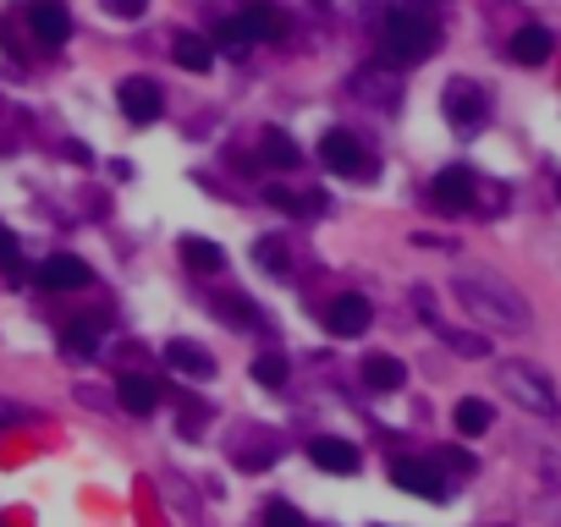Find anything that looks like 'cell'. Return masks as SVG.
<instances>
[{
  "instance_id": "1",
  "label": "cell",
  "mask_w": 561,
  "mask_h": 527,
  "mask_svg": "<svg viewBox=\"0 0 561 527\" xmlns=\"http://www.w3.org/2000/svg\"><path fill=\"white\" fill-rule=\"evenodd\" d=\"M451 297L462 303L468 319H479L485 330H507V335H523L534 330V313H528V297L485 270H457L451 275Z\"/></svg>"
},
{
  "instance_id": "2",
  "label": "cell",
  "mask_w": 561,
  "mask_h": 527,
  "mask_svg": "<svg viewBox=\"0 0 561 527\" xmlns=\"http://www.w3.org/2000/svg\"><path fill=\"white\" fill-rule=\"evenodd\" d=\"M441 50V28L430 23V12L419 7H391L380 23V55L391 66H419Z\"/></svg>"
},
{
  "instance_id": "3",
  "label": "cell",
  "mask_w": 561,
  "mask_h": 527,
  "mask_svg": "<svg viewBox=\"0 0 561 527\" xmlns=\"http://www.w3.org/2000/svg\"><path fill=\"white\" fill-rule=\"evenodd\" d=\"M496 385H501L523 412H534V417H545V423L561 417V390H556V380H550L545 369H534V363H523V358H507V363H496Z\"/></svg>"
},
{
  "instance_id": "4",
  "label": "cell",
  "mask_w": 561,
  "mask_h": 527,
  "mask_svg": "<svg viewBox=\"0 0 561 527\" xmlns=\"http://www.w3.org/2000/svg\"><path fill=\"white\" fill-rule=\"evenodd\" d=\"M441 116L457 127V132H479L490 121V88L473 82V77H451L441 88Z\"/></svg>"
},
{
  "instance_id": "5",
  "label": "cell",
  "mask_w": 561,
  "mask_h": 527,
  "mask_svg": "<svg viewBox=\"0 0 561 527\" xmlns=\"http://www.w3.org/2000/svg\"><path fill=\"white\" fill-rule=\"evenodd\" d=\"M391 484H403L419 500H446L451 494V484H446V473H441L435 457H396L391 462Z\"/></svg>"
},
{
  "instance_id": "6",
  "label": "cell",
  "mask_w": 561,
  "mask_h": 527,
  "mask_svg": "<svg viewBox=\"0 0 561 527\" xmlns=\"http://www.w3.org/2000/svg\"><path fill=\"white\" fill-rule=\"evenodd\" d=\"M116 105H122L127 121L149 127V121H160V111H166V88L149 82V77H122L116 82Z\"/></svg>"
},
{
  "instance_id": "7",
  "label": "cell",
  "mask_w": 561,
  "mask_h": 527,
  "mask_svg": "<svg viewBox=\"0 0 561 527\" xmlns=\"http://www.w3.org/2000/svg\"><path fill=\"white\" fill-rule=\"evenodd\" d=\"M319 159H326L336 176H358V182H369V176H374V159L364 154V143L353 138V132H326V138H319Z\"/></svg>"
},
{
  "instance_id": "8",
  "label": "cell",
  "mask_w": 561,
  "mask_h": 527,
  "mask_svg": "<svg viewBox=\"0 0 561 527\" xmlns=\"http://www.w3.org/2000/svg\"><path fill=\"white\" fill-rule=\"evenodd\" d=\"M369 324H374V308H369V297H358V292H342V297H331V303H326V330H331V335L353 340V335H364Z\"/></svg>"
},
{
  "instance_id": "9",
  "label": "cell",
  "mask_w": 561,
  "mask_h": 527,
  "mask_svg": "<svg viewBox=\"0 0 561 527\" xmlns=\"http://www.w3.org/2000/svg\"><path fill=\"white\" fill-rule=\"evenodd\" d=\"M473 193H479V176L468 170V165H446L435 182H430V198L441 204V209H473Z\"/></svg>"
},
{
  "instance_id": "10",
  "label": "cell",
  "mask_w": 561,
  "mask_h": 527,
  "mask_svg": "<svg viewBox=\"0 0 561 527\" xmlns=\"http://www.w3.org/2000/svg\"><path fill=\"white\" fill-rule=\"evenodd\" d=\"M353 94L364 105H374V111H391L396 100H403V77L380 72V66H364V72H353Z\"/></svg>"
},
{
  "instance_id": "11",
  "label": "cell",
  "mask_w": 561,
  "mask_h": 527,
  "mask_svg": "<svg viewBox=\"0 0 561 527\" xmlns=\"http://www.w3.org/2000/svg\"><path fill=\"white\" fill-rule=\"evenodd\" d=\"M28 28H34V39L39 44H66L72 39V12L61 7V0H34V7H28Z\"/></svg>"
},
{
  "instance_id": "12",
  "label": "cell",
  "mask_w": 561,
  "mask_h": 527,
  "mask_svg": "<svg viewBox=\"0 0 561 527\" xmlns=\"http://www.w3.org/2000/svg\"><path fill=\"white\" fill-rule=\"evenodd\" d=\"M34 275H39V286H50V292H84V286H89V264L72 258V253H55V258L39 264Z\"/></svg>"
},
{
  "instance_id": "13",
  "label": "cell",
  "mask_w": 561,
  "mask_h": 527,
  "mask_svg": "<svg viewBox=\"0 0 561 527\" xmlns=\"http://www.w3.org/2000/svg\"><path fill=\"white\" fill-rule=\"evenodd\" d=\"M550 28H539V23H528V28H518L512 34V44H507V55L518 61V66H539V61H550Z\"/></svg>"
},
{
  "instance_id": "14",
  "label": "cell",
  "mask_w": 561,
  "mask_h": 527,
  "mask_svg": "<svg viewBox=\"0 0 561 527\" xmlns=\"http://www.w3.org/2000/svg\"><path fill=\"white\" fill-rule=\"evenodd\" d=\"M160 396H166V390H160L154 380H143V374H127V380L116 385V401H122L132 417H149V412L160 407Z\"/></svg>"
},
{
  "instance_id": "15",
  "label": "cell",
  "mask_w": 561,
  "mask_h": 527,
  "mask_svg": "<svg viewBox=\"0 0 561 527\" xmlns=\"http://www.w3.org/2000/svg\"><path fill=\"white\" fill-rule=\"evenodd\" d=\"M403 380H408L403 358H391V351H369L364 358V385L369 390H403Z\"/></svg>"
},
{
  "instance_id": "16",
  "label": "cell",
  "mask_w": 561,
  "mask_h": 527,
  "mask_svg": "<svg viewBox=\"0 0 561 527\" xmlns=\"http://www.w3.org/2000/svg\"><path fill=\"white\" fill-rule=\"evenodd\" d=\"M259 159H265L270 170H297V165H303V149H297L281 127H265V132H259Z\"/></svg>"
},
{
  "instance_id": "17",
  "label": "cell",
  "mask_w": 561,
  "mask_h": 527,
  "mask_svg": "<svg viewBox=\"0 0 561 527\" xmlns=\"http://www.w3.org/2000/svg\"><path fill=\"white\" fill-rule=\"evenodd\" d=\"M254 44H259V34H254V23H248V17H226V23L215 28V50H220V55H231V61H243Z\"/></svg>"
},
{
  "instance_id": "18",
  "label": "cell",
  "mask_w": 561,
  "mask_h": 527,
  "mask_svg": "<svg viewBox=\"0 0 561 527\" xmlns=\"http://www.w3.org/2000/svg\"><path fill=\"white\" fill-rule=\"evenodd\" d=\"M308 457L326 473H358V446H347V439H314Z\"/></svg>"
},
{
  "instance_id": "19",
  "label": "cell",
  "mask_w": 561,
  "mask_h": 527,
  "mask_svg": "<svg viewBox=\"0 0 561 527\" xmlns=\"http://www.w3.org/2000/svg\"><path fill=\"white\" fill-rule=\"evenodd\" d=\"M171 55H177L182 72H209V66H215V39H204V34H177V39H171Z\"/></svg>"
},
{
  "instance_id": "20",
  "label": "cell",
  "mask_w": 561,
  "mask_h": 527,
  "mask_svg": "<svg viewBox=\"0 0 561 527\" xmlns=\"http://www.w3.org/2000/svg\"><path fill=\"white\" fill-rule=\"evenodd\" d=\"M166 363L182 369V374H193V380H209V374H215V358H209L199 340H171V346H166Z\"/></svg>"
},
{
  "instance_id": "21",
  "label": "cell",
  "mask_w": 561,
  "mask_h": 527,
  "mask_svg": "<svg viewBox=\"0 0 561 527\" xmlns=\"http://www.w3.org/2000/svg\"><path fill=\"white\" fill-rule=\"evenodd\" d=\"M182 258H188V270H199V275H215L226 264L220 242H209V236H182Z\"/></svg>"
},
{
  "instance_id": "22",
  "label": "cell",
  "mask_w": 561,
  "mask_h": 527,
  "mask_svg": "<svg viewBox=\"0 0 561 527\" xmlns=\"http://www.w3.org/2000/svg\"><path fill=\"white\" fill-rule=\"evenodd\" d=\"M490 417H496V412H490V401H473V396H468V401H457V434H462V439L485 434V428H490Z\"/></svg>"
},
{
  "instance_id": "23",
  "label": "cell",
  "mask_w": 561,
  "mask_h": 527,
  "mask_svg": "<svg viewBox=\"0 0 561 527\" xmlns=\"http://www.w3.org/2000/svg\"><path fill=\"white\" fill-rule=\"evenodd\" d=\"M254 380H259V385H270V390H281V385L292 380L286 351H259V358H254Z\"/></svg>"
},
{
  "instance_id": "24",
  "label": "cell",
  "mask_w": 561,
  "mask_h": 527,
  "mask_svg": "<svg viewBox=\"0 0 561 527\" xmlns=\"http://www.w3.org/2000/svg\"><path fill=\"white\" fill-rule=\"evenodd\" d=\"M243 17L254 23V34H259V39H281V34H286V17H281L276 7H265V0H254V7H248Z\"/></svg>"
},
{
  "instance_id": "25",
  "label": "cell",
  "mask_w": 561,
  "mask_h": 527,
  "mask_svg": "<svg viewBox=\"0 0 561 527\" xmlns=\"http://www.w3.org/2000/svg\"><path fill=\"white\" fill-rule=\"evenodd\" d=\"M94 330H100L94 319H89V324H72V330L61 335V351H66V358H94Z\"/></svg>"
},
{
  "instance_id": "26",
  "label": "cell",
  "mask_w": 561,
  "mask_h": 527,
  "mask_svg": "<svg viewBox=\"0 0 561 527\" xmlns=\"http://www.w3.org/2000/svg\"><path fill=\"white\" fill-rule=\"evenodd\" d=\"M534 467H539V478H545L550 489H561V439H550V446L534 451Z\"/></svg>"
},
{
  "instance_id": "27",
  "label": "cell",
  "mask_w": 561,
  "mask_h": 527,
  "mask_svg": "<svg viewBox=\"0 0 561 527\" xmlns=\"http://www.w3.org/2000/svg\"><path fill=\"white\" fill-rule=\"evenodd\" d=\"M265 527H308V522H303V511H297V505L270 500V505H265Z\"/></svg>"
},
{
  "instance_id": "28",
  "label": "cell",
  "mask_w": 561,
  "mask_h": 527,
  "mask_svg": "<svg viewBox=\"0 0 561 527\" xmlns=\"http://www.w3.org/2000/svg\"><path fill=\"white\" fill-rule=\"evenodd\" d=\"M105 12L122 17V23H138V17L149 12V0H105Z\"/></svg>"
},
{
  "instance_id": "29",
  "label": "cell",
  "mask_w": 561,
  "mask_h": 527,
  "mask_svg": "<svg viewBox=\"0 0 561 527\" xmlns=\"http://www.w3.org/2000/svg\"><path fill=\"white\" fill-rule=\"evenodd\" d=\"M254 253H259V264H265V270H286V264H281V242H276V236H270V242H259Z\"/></svg>"
},
{
  "instance_id": "30",
  "label": "cell",
  "mask_w": 561,
  "mask_h": 527,
  "mask_svg": "<svg viewBox=\"0 0 561 527\" xmlns=\"http://www.w3.org/2000/svg\"><path fill=\"white\" fill-rule=\"evenodd\" d=\"M12 264H17V236L0 226V270H12Z\"/></svg>"
},
{
  "instance_id": "31",
  "label": "cell",
  "mask_w": 561,
  "mask_h": 527,
  "mask_svg": "<svg viewBox=\"0 0 561 527\" xmlns=\"http://www.w3.org/2000/svg\"><path fill=\"white\" fill-rule=\"evenodd\" d=\"M435 462H441V467H451V473H473V457H468V451H441Z\"/></svg>"
},
{
  "instance_id": "32",
  "label": "cell",
  "mask_w": 561,
  "mask_h": 527,
  "mask_svg": "<svg viewBox=\"0 0 561 527\" xmlns=\"http://www.w3.org/2000/svg\"><path fill=\"white\" fill-rule=\"evenodd\" d=\"M550 516H556V527H561V511H550Z\"/></svg>"
},
{
  "instance_id": "33",
  "label": "cell",
  "mask_w": 561,
  "mask_h": 527,
  "mask_svg": "<svg viewBox=\"0 0 561 527\" xmlns=\"http://www.w3.org/2000/svg\"><path fill=\"white\" fill-rule=\"evenodd\" d=\"M556 193H561V176H556Z\"/></svg>"
}]
</instances>
